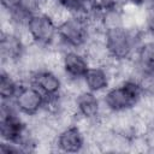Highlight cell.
Listing matches in <instances>:
<instances>
[{"label": "cell", "instance_id": "cell-1", "mask_svg": "<svg viewBox=\"0 0 154 154\" xmlns=\"http://www.w3.org/2000/svg\"><path fill=\"white\" fill-rule=\"evenodd\" d=\"M144 34L142 28L118 26L105 30L103 40L109 57L117 61L132 59L137 46L143 41Z\"/></svg>", "mask_w": 154, "mask_h": 154}, {"label": "cell", "instance_id": "cell-2", "mask_svg": "<svg viewBox=\"0 0 154 154\" xmlns=\"http://www.w3.org/2000/svg\"><path fill=\"white\" fill-rule=\"evenodd\" d=\"M143 91L137 78L131 77L122 81L114 87H109L102 96L105 108L111 113H123L131 109L141 102Z\"/></svg>", "mask_w": 154, "mask_h": 154}, {"label": "cell", "instance_id": "cell-3", "mask_svg": "<svg viewBox=\"0 0 154 154\" xmlns=\"http://www.w3.org/2000/svg\"><path fill=\"white\" fill-rule=\"evenodd\" d=\"M90 35L91 30L87 17L70 16L58 25V40L55 43L64 47V51H82L90 40Z\"/></svg>", "mask_w": 154, "mask_h": 154}, {"label": "cell", "instance_id": "cell-4", "mask_svg": "<svg viewBox=\"0 0 154 154\" xmlns=\"http://www.w3.org/2000/svg\"><path fill=\"white\" fill-rule=\"evenodd\" d=\"M26 31L31 42L43 48H52L58 40L57 23L51 16L42 12L30 17L26 24Z\"/></svg>", "mask_w": 154, "mask_h": 154}, {"label": "cell", "instance_id": "cell-5", "mask_svg": "<svg viewBox=\"0 0 154 154\" xmlns=\"http://www.w3.org/2000/svg\"><path fill=\"white\" fill-rule=\"evenodd\" d=\"M28 45L23 40L22 35L13 30L2 29L0 37V55L2 60V67L17 65L23 59L26 52Z\"/></svg>", "mask_w": 154, "mask_h": 154}, {"label": "cell", "instance_id": "cell-6", "mask_svg": "<svg viewBox=\"0 0 154 154\" xmlns=\"http://www.w3.org/2000/svg\"><path fill=\"white\" fill-rule=\"evenodd\" d=\"M45 101L46 96L31 83L22 84L14 97V103L18 112L29 118L36 117L42 112Z\"/></svg>", "mask_w": 154, "mask_h": 154}, {"label": "cell", "instance_id": "cell-7", "mask_svg": "<svg viewBox=\"0 0 154 154\" xmlns=\"http://www.w3.org/2000/svg\"><path fill=\"white\" fill-rule=\"evenodd\" d=\"M54 146L61 153H79L87 146L85 134L79 125L71 124L58 132Z\"/></svg>", "mask_w": 154, "mask_h": 154}, {"label": "cell", "instance_id": "cell-8", "mask_svg": "<svg viewBox=\"0 0 154 154\" xmlns=\"http://www.w3.org/2000/svg\"><path fill=\"white\" fill-rule=\"evenodd\" d=\"M29 131V125L23 120L19 112L0 113V136L1 141L19 143Z\"/></svg>", "mask_w": 154, "mask_h": 154}, {"label": "cell", "instance_id": "cell-9", "mask_svg": "<svg viewBox=\"0 0 154 154\" xmlns=\"http://www.w3.org/2000/svg\"><path fill=\"white\" fill-rule=\"evenodd\" d=\"M77 119H84L88 122H97L101 117L102 107L101 101L97 97V94L90 90H82L75 96Z\"/></svg>", "mask_w": 154, "mask_h": 154}, {"label": "cell", "instance_id": "cell-10", "mask_svg": "<svg viewBox=\"0 0 154 154\" xmlns=\"http://www.w3.org/2000/svg\"><path fill=\"white\" fill-rule=\"evenodd\" d=\"M29 83L35 85L45 96L57 95L63 91V79L55 71L42 67L30 73Z\"/></svg>", "mask_w": 154, "mask_h": 154}, {"label": "cell", "instance_id": "cell-11", "mask_svg": "<svg viewBox=\"0 0 154 154\" xmlns=\"http://www.w3.org/2000/svg\"><path fill=\"white\" fill-rule=\"evenodd\" d=\"M90 63L82 51L66 49L63 55V73L66 79H83Z\"/></svg>", "mask_w": 154, "mask_h": 154}, {"label": "cell", "instance_id": "cell-12", "mask_svg": "<svg viewBox=\"0 0 154 154\" xmlns=\"http://www.w3.org/2000/svg\"><path fill=\"white\" fill-rule=\"evenodd\" d=\"M111 82L112 79L107 69L101 65H90L83 76L85 89L95 94L105 93L111 87Z\"/></svg>", "mask_w": 154, "mask_h": 154}, {"label": "cell", "instance_id": "cell-13", "mask_svg": "<svg viewBox=\"0 0 154 154\" xmlns=\"http://www.w3.org/2000/svg\"><path fill=\"white\" fill-rule=\"evenodd\" d=\"M138 72H154V40L142 41L134 54ZM138 73V75H140Z\"/></svg>", "mask_w": 154, "mask_h": 154}, {"label": "cell", "instance_id": "cell-14", "mask_svg": "<svg viewBox=\"0 0 154 154\" xmlns=\"http://www.w3.org/2000/svg\"><path fill=\"white\" fill-rule=\"evenodd\" d=\"M22 83L8 71L0 72V97L1 100H14Z\"/></svg>", "mask_w": 154, "mask_h": 154}, {"label": "cell", "instance_id": "cell-15", "mask_svg": "<svg viewBox=\"0 0 154 154\" xmlns=\"http://www.w3.org/2000/svg\"><path fill=\"white\" fill-rule=\"evenodd\" d=\"M59 2L72 16L88 18L93 10V0H59Z\"/></svg>", "mask_w": 154, "mask_h": 154}, {"label": "cell", "instance_id": "cell-16", "mask_svg": "<svg viewBox=\"0 0 154 154\" xmlns=\"http://www.w3.org/2000/svg\"><path fill=\"white\" fill-rule=\"evenodd\" d=\"M143 96L154 97V72H141L137 76Z\"/></svg>", "mask_w": 154, "mask_h": 154}, {"label": "cell", "instance_id": "cell-17", "mask_svg": "<svg viewBox=\"0 0 154 154\" xmlns=\"http://www.w3.org/2000/svg\"><path fill=\"white\" fill-rule=\"evenodd\" d=\"M143 30L146 34L154 35V5L144 8V17H143Z\"/></svg>", "mask_w": 154, "mask_h": 154}, {"label": "cell", "instance_id": "cell-18", "mask_svg": "<svg viewBox=\"0 0 154 154\" xmlns=\"http://www.w3.org/2000/svg\"><path fill=\"white\" fill-rule=\"evenodd\" d=\"M17 153H24V150L18 143L6 142V141L0 142V154H17Z\"/></svg>", "mask_w": 154, "mask_h": 154}, {"label": "cell", "instance_id": "cell-19", "mask_svg": "<svg viewBox=\"0 0 154 154\" xmlns=\"http://www.w3.org/2000/svg\"><path fill=\"white\" fill-rule=\"evenodd\" d=\"M24 0H1V6L4 11H12L14 8H18L23 5Z\"/></svg>", "mask_w": 154, "mask_h": 154}, {"label": "cell", "instance_id": "cell-20", "mask_svg": "<svg viewBox=\"0 0 154 154\" xmlns=\"http://www.w3.org/2000/svg\"><path fill=\"white\" fill-rule=\"evenodd\" d=\"M126 2H131L141 8H147L152 5H154V0H128Z\"/></svg>", "mask_w": 154, "mask_h": 154}]
</instances>
